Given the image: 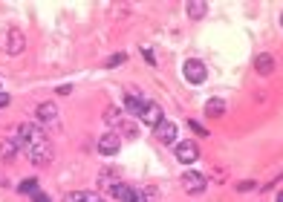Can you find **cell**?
<instances>
[{
  "instance_id": "1",
  "label": "cell",
  "mask_w": 283,
  "mask_h": 202,
  "mask_svg": "<svg viewBox=\"0 0 283 202\" xmlns=\"http://www.w3.org/2000/svg\"><path fill=\"white\" fill-rule=\"evenodd\" d=\"M15 142H18V150H24V156L38 167H47L52 162V156H55L47 133L35 127V124H21L18 133H15Z\"/></svg>"
},
{
  "instance_id": "2",
  "label": "cell",
  "mask_w": 283,
  "mask_h": 202,
  "mask_svg": "<svg viewBox=\"0 0 283 202\" xmlns=\"http://www.w3.org/2000/svg\"><path fill=\"white\" fill-rule=\"evenodd\" d=\"M3 47H6V52H9V55H21V52H24V47H26L24 32H21L18 26L6 29V35H3Z\"/></svg>"
},
{
  "instance_id": "3",
  "label": "cell",
  "mask_w": 283,
  "mask_h": 202,
  "mask_svg": "<svg viewBox=\"0 0 283 202\" xmlns=\"http://www.w3.org/2000/svg\"><path fill=\"white\" fill-rule=\"evenodd\" d=\"M182 72H185V78H188L191 84H202L205 78H208V70H205V64L197 58H188L185 64H182Z\"/></svg>"
},
{
  "instance_id": "4",
  "label": "cell",
  "mask_w": 283,
  "mask_h": 202,
  "mask_svg": "<svg viewBox=\"0 0 283 202\" xmlns=\"http://www.w3.org/2000/svg\"><path fill=\"white\" fill-rule=\"evenodd\" d=\"M182 188L188 190V193H202V190L208 188V179L197 173V170H185L182 173Z\"/></svg>"
},
{
  "instance_id": "5",
  "label": "cell",
  "mask_w": 283,
  "mask_h": 202,
  "mask_svg": "<svg viewBox=\"0 0 283 202\" xmlns=\"http://www.w3.org/2000/svg\"><path fill=\"white\" fill-rule=\"evenodd\" d=\"M197 156H200V147H197V142H191V139H185V142H177V159L182 162V165H194V162H197Z\"/></svg>"
},
{
  "instance_id": "6",
  "label": "cell",
  "mask_w": 283,
  "mask_h": 202,
  "mask_svg": "<svg viewBox=\"0 0 283 202\" xmlns=\"http://www.w3.org/2000/svg\"><path fill=\"white\" fill-rule=\"evenodd\" d=\"M35 119H38V124H55V121H58V107H55V101H44V104H38Z\"/></svg>"
},
{
  "instance_id": "7",
  "label": "cell",
  "mask_w": 283,
  "mask_h": 202,
  "mask_svg": "<svg viewBox=\"0 0 283 202\" xmlns=\"http://www.w3.org/2000/svg\"><path fill=\"white\" fill-rule=\"evenodd\" d=\"M145 124H151V127H156V124H162L165 121V113H162V107L159 104H154V101H148L145 104V110H142V116H139Z\"/></svg>"
},
{
  "instance_id": "8",
  "label": "cell",
  "mask_w": 283,
  "mask_h": 202,
  "mask_svg": "<svg viewBox=\"0 0 283 202\" xmlns=\"http://www.w3.org/2000/svg\"><path fill=\"white\" fill-rule=\"evenodd\" d=\"M118 147H121V139H118V133H104L101 139H98V150L104 156H116Z\"/></svg>"
},
{
  "instance_id": "9",
  "label": "cell",
  "mask_w": 283,
  "mask_h": 202,
  "mask_svg": "<svg viewBox=\"0 0 283 202\" xmlns=\"http://www.w3.org/2000/svg\"><path fill=\"white\" fill-rule=\"evenodd\" d=\"M156 139L162 144H177V124L174 121H162V124H156Z\"/></svg>"
},
{
  "instance_id": "10",
  "label": "cell",
  "mask_w": 283,
  "mask_h": 202,
  "mask_svg": "<svg viewBox=\"0 0 283 202\" xmlns=\"http://www.w3.org/2000/svg\"><path fill=\"white\" fill-rule=\"evenodd\" d=\"M136 193V188H130L127 182H116L113 188H110V196L113 199H118V202H130V196Z\"/></svg>"
},
{
  "instance_id": "11",
  "label": "cell",
  "mask_w": 283,
  "mask_h": 202,
  "mask_svg": "<svg viewBox=\"0 0 283 202\" xmlns=\"http://www.w3.org/2000/svg\"><path fill=\"white\" fill-rule=\"evenodd\" d=\"M64 202H104L95 190H75V193H67Z\"/></svg>"
},
{
  "instance_id": "12",
  "label": "cell",
  "mask_w": 283,
  "mask_h": 202,
  "mask_svg": "<svg viewBox=\"0 0 283 202\" xmlns=\"http://www.w3.org/2000/svg\"><path fill=\"white\" fill-rule=\"evenodd\" d=\"M254 70H257L260 75H271V72H274V58H271L269 52L257 55V58H254Z\"/></svg>"
},
{
  "instance_id": "13",
  "label": "cell",
  "mask_w": 283,
  "mask_h": 202,
  "mask_svg": "<svg viewBox=\"0 0 283 202\" xmlns=\"http://www.w3.org/2000/svg\"><path fill=\"white\" fill-rule=\"evenodd\" d=\"M145 104H148V101H145L142 95H127V98H124V107H127V113H130V116H136V119L142 116Z\"/></svg>"
},
{
  "instance_id": "14",
  "label": "cell",
  "mask_w": 283,
  "mask_h": 202,
  "mask_svg": "<svg viewBox=\"0 0 283 202\" xmlns=\"http://www.w3.org/2000/svg\"><path fill=\"white\" fill-rule=\"evenodd\" d=\"M225 113V101L223 98H211V101H205V116L208 119H220Z\"/></svg>"
},
{
  "instance_id": "15",
  "label": "cell",
  "mask_w": 283,
  "mask_h": 202,
  "mask_svg": "<svg viewBox=\"0 0 283 202\" xmlns=\"http://www.w3.org/2000/svg\"><path fill=\"white\" fill-rule=\"evenodd\" d=\"M205 12H208V3H202V0H191L188 3V15L194 18V21L205 18Z\"/></svg>"
},
{
  "instance_id": "16",
  "label": "cell",
  "mask_w": 283,
  "mask_h": 202,
  "mask_svg": "<svg viewBox=\"0 0 283 202\" xmlns=\"http://www.w3.org/2000/svg\"><path fill=\"white\" fill-rule=\"evenodd\" d=\"M15 153H18V142H15V136L3 139V142H0V156H3V159H12Z\"/></svg>"
},
{
  "instance_id": "17",
  "label": "cell",
  "mask_w": 283,
  "mask_h": 202,
  "mask_svg": "<svg viewBox=\"0 0 283 202\" xmlns=\"http://www.w3.org/2000/svg\"><path fill=\"white\" fill-rule=\"evenodd\" d=\"M104 121L107 124H121V107H107L104 110Z\"/></svg>"
},
{
  "instance_id": "18",
  "label": "cell",
  "mask_w": 283,
  "mask_h": 202,
  "mask_svg": "<svg viewBox=\"0 0 283 202\" xmlns=\"http://www.w3.org/2000/svg\"><path fill=\"white\" fill-rule=\"evenodd\" d=\"M18 193H38V179H24L21 185H18Z\"/></svg>"
},
{
  "instance_id": "19",
  "label": "cell",
  "mask_w": 283,
  "mask_h": 202,
  "mask_svg": "<svg viewBox=\"0 0 283 202\" xmlns=\"http://www.w3.org/2000/svg\"><path fill=\"white\" fill-rule=\"evenodd\" d=\"M121 61H124V55H121V52H118V55H110V58H107V67H118Z\"/></svg>"
},
{
  "instance_id": "20",
  "label": "cell",
  "mask_w": 283,
  "mask_h": 202,
  "mask_svg": "<svg viewBox=\"0 0 283 202\" xmlns=\"http://www.w3.org/2000/svg\"><path fill=\"white\" fill-rule=\"evenodd\" d=\"M130 202H148V196H145V190H142V188H136V193L130 196Z\"/></svg>"
},
{
  "instance_id": "21",
  "label": "cell",
  "mask_w": 283,
  "mask_h": 202,
  "mask_svg": "<svg viewBox=\"0 0 283 202\" xmlns=\"http://www.w3.org/2000/svg\"><path fill=\"white\" fill-rule=\"evenodd\" d=\"M32 202H52V199H49V196L44 193V190H38L35 196H32Z\"/></svg>"
},
{
  "instance_id": "22",
  "label": "cell",
  "mask_w": 283,
  "mask_h": 202,
  "mask_svg": "<svg viewBox=\"0 0 283 202\" xmlns=\"http://www.w3.org/2000/svg\"><path fill=\"white\" fill-rule=\"evenodd\" d=\"M0 107H9V95L6 93H0Z\"/></svg>"
},
{
  "instance_id": "23",
  "label": "cell",
  "mask_w": 283,
  "mask_h": 202,
  "mask_svg": "<svg viewBox=\"0 0 283 202\" xmlns=\"http://www.w3.org/2000/svg\"><path fill=\"white\" fill-rule=\"evenodd\" d=\"M277 202H283V190H280V193H277Z\"/></svg>"
},
{
  "instance_id": "24",
  "label": "cell",
  "mask_w": 283,
  "mask_h": 202,
  "mask_svg": "<svg viewBox=\"0 0 283 202\" xmlns=\"http://www.w3.org/2000/svg\"><path fill=\"white\" fill-rule=\"evenodd\" d=\"M280 24H283V15H280Z\"/></svg>"
}]
</instances>
